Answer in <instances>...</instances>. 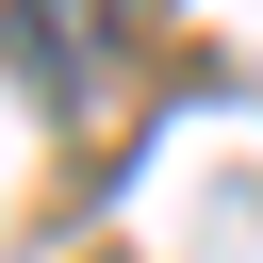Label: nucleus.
Returning <instances> with one entry per match:
<instances>
[{"label": "nucleus", "mask_w": 263, "mask_h": 263, "mask_svg": "<svg viewBox=\"0 0 263 263\" xmlns=\"http://www.w3.org/2000/svg\"><path fill=\"white\" fill-rule=\"evenodd\" d=\"M115 33H132V0H16V16H0V66H16L33 99H82V82L115 66Z\"/></svg>", "instance_id": "obj_1"}]
</instances>
